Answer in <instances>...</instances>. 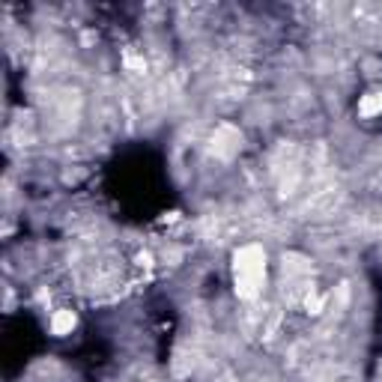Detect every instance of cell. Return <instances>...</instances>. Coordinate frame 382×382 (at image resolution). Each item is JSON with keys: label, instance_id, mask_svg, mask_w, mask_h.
I'll return each instance as SVG.
<instances>
[{"label": "cell", "instance_id": "277c9868", "mask_svg": "<svg viewBox=\"0 0 382 382\" xmlns=\"http://www.w3.org/2000/svg\"><path fill=\"white\" fill-rule=\"evenodd\" d=\"M359 113L362 117H379L382 113V90H374V93H367V96H362V101H359Z\"/></svg>", "mask_w": 382, "mask_h": 382}, {"label": "cell", "instance_id": "6da1fadb", "mask_svg": "<svg viewBox=\"0 0 382 382\" xmlns=\"http://www.w3.org/2000/svg\"><path fill=\"white\" fill-rule=\"evenodd\" d=\"M266 248L260 242H248L233 251V281H236V296L239 299H257L266 287Z\"/></svg>", "mask_w": 382, "mask_h": 382}, {"label": "cell", "instance_id": "3957f363", "mask_svg": "<svg viewBox=\"0 0 382 382\" xmlns=\"http://www.w3.org/2000/svg\"><path fill=\"white\" fill-rule=\"evenodd\" d=\"M75 326H78V316H75V311L69 308H60L51 314V335H57V338H66L75 332Z\"/></svg>", "mask_w": 382, "mask_h": 382}, {"label": "cell", "instance_id": "7a4b0ae2", "mask_svg": "<svg viewBox=\"0 0 382 382\" xmlns=\"http://www.w3.org/2000/svg\"><path fill=\"white\" fill-rule=\"evenodd\" d=\"M236 147H239V132L230 129V125H218V132H215V137H212V152L215 156L230 159L236 152Z\"/></svg>", "mask_w": 382, "mask_h": 382}]
</instances>
